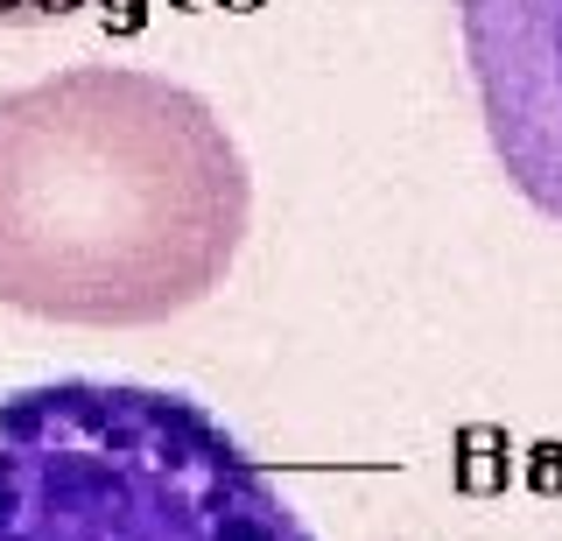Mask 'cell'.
<instances>
[{
	"instance_id": "6da1fadb",
	"label": "cell",
	"mask_w": 562,
	"mask_h": 541,
	"mask_svg": "<svg viewBox=\"0 0 562 541\" xmlns=\"http://www.w3.org/2000/svg\"><path fill=\"white\" fill-rule=\"evenodd\" d=\"M254 177L211 99L162 71L70 64L0 92V303L140 330L225 289Z\"/></svg>"
},
{
	"instance_id": "7a4b0ae2",
	"label": "cell",
	"mask_w": 562,
	"mask_h": 541,
	"mask_svg": "<svg viewBox=\"0 0 562 541\" xmlns=\"http://www.w3.org/2000/svg\"><path fill=\"white\" fill-rule=\"evenodd\" d=\"M0 541H316L198 394L148 380L0 387Z\"/></svg>"
},
{
	"instance_id": "3957f363",
	"label": "cell",
	"mask_w": 562,
	"mask_h": 541,
	"mask_svg": "<svg viewBox=\"0 0 562 541\" xmlns=\"http://www.w3.org/2000/svg\"><path fill=\"white\" fill-rule=\"evenodd\" d=\"M457 36L506 183L562 225V0H457Z\"/></svg>"
},
{
	"instance_id": "277c9868",
	"label": "cell",
	"mask_w": 562,
	"mask_h": 541,
	"mask_svg": "<svg viewBox=\"0 0 562 541\" xmlns=\"http://www.w3.org/2000/svg\"><path fill=\"white\" fill-rule=\"evenodd\" d=\"M70 8H92V0H0V22H49Z\"/></svg>"
}]
</instances>
